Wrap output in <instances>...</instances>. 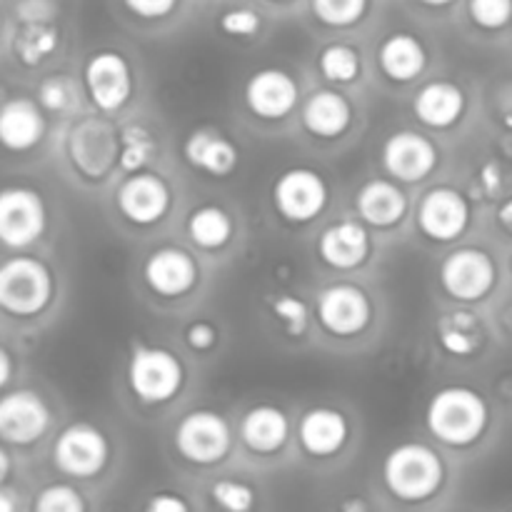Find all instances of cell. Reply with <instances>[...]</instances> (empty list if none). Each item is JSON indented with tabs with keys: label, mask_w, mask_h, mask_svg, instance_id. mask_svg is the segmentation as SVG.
I'll use <instances>...</instances> for the list:
<instances>
[{
	"label": "cell",
	"mask_w": 512,
	"mask_h": 512,
	"mask_svg": "<svg viewBox=\"0 0 512 512\" xmlns=\"http://www.w3.org/2000/svg\"><path fill=\"white\" fill-rule=\"evenodd\" d=\"M168 203L170 195L165 183L148 173L133 175L118 190V208L123 210L125 218L140 225H150L163 218Z\"/></svg>",
	"instance_id": "2e32d148"
},
{
	"label": "cell",
	"mask_w": 512,
	"mask_h": 512,
	"mask_svg": "<svg viewBox=\"0 0 512 512\" xmlns=\"http://www.w3.org/2000/svg\"><path fill=\"white\" fill-rule=\"evenodd\" d=\"M275 208L293 223H308L328 200V188L315 170L293 168L275 183Z\"/></svg>",
	"instance_id": "9c48e42d"
},
{
	"label": "cell",
	"mask_w": 512,
	"mask_h": 512,
	"mask_svg": "<svg viewBox=\"0 0 512 512\" xmlns=\"http://www.w3.org/2000/svg\"><path fill=\"white\" fill-rule=\"evenodd\" d=\"M348 100L333 90H320L305 103L303 123L318 138H335L350 125Z\"/></svg>",
	"instance_id": "d4e9b609"
},
{
	"label": "cell",
	"mask_w": 512,
	"mask_h": 512,
	"mask_svg": "<svg viewBox=\"0 0 512 512\" xmlns=\"http://www.w3.org/2000/svg\"><path fill=\"white\" fill-rule=\"evenodd\" d=\"M245 100H248L250 110L260 118H283L298 103V85L285 70L265 68L248 80Z\"/></svg>",
	"instance_id": "9a60e30c"
},
{
	"label": "cell",
	"mask_w": 512,
	"mask_h": 512,
	"mask_svg": "<svg viewBox=\"0 0 512 512\" xmlns=\"http://www.w3.org/2000/svg\"><path fill=\"white\" fill-rule=\"evenodd\" d=\"M198 270H195L193 258L178 248L155 250L145 263V280L150 288L165 298L188 293L195 285Z\"/></svg>",
	"instance_id": "e0dca14e"
},
{
	"label": "cell",
	"mask_w": 512,
	"mask_h": 512,
	"mask_svg": "<svg viewBox=\"0 0 512 512\" xmlns=\"http://www.w3.org/2000/svg\"><path fill=\"white\" fill-rule=\"evenodd\" d=\"M468 203L453 188H435L423 198L418 210V225L428 238L453 240L468 225Z\"/></svg>",
	"instance_id": "4fadbf2b"
},
{
	"label": "cell",
	"mask_w": 512,
	"mask_h": 512,
	"mask_svg": "<svg viewBox=\"0 0 512 512\" xmlns=\"http://www.w3.org/2000/svg\"><path fill=\"white\" fill-rule=\"evenodd\" d=\"M178 0H125L130 10L140 18H163L175 8Z\"/></svg>",
	"instance_id": "ab89813d"
},
{
	"label": "cell",
	"mask_w": 512,
	"mask_h": 512,
	"mask_svg": "<svg viewBox=\"0 0 512 512\" xmlns=\"http://www.w3.org/2000/svg\"><path fill=\"white\" fill-rule=\"evenodd\" d=\"M440 283L453 298L480 300L495 283V265L488 253L475 248L455 250L440 268Z\"/></svg>",
	"instance_id": "ba28073f"
},
{
	"label": "cell",
	"mask_w": 512,
	"mask_h": 512,
	"mask_svg": "<svg viewBox=\"0 0 512 512\" xmlns=\"http://www.w3.org/2000/svg\"><path fill=\"white\" fill-rule=\"evenodd\" d=\"M185 340L193 350H208L215 345V328L210 323H193L185 333Z\"/></svg>",
	"instance_id": "60d3db41"
},
{
	"label": "cell",
	"mask_w": 512,
	"mask_h": 512,
	"mask_svg": "<svg viewBox=\"0 0 512 512\" xmlns=\"http://www.w3.org/2000/svg\"><path fill=\"white\" fill-rule=\"evenodd\" d=\"M55 45H58V33L48 23L25 25L15 40V50L25 65H38L40 60L53 53Z\"/></svg>",
	"instance_id": "f546056e"
},
{
	"label": "cell",
	"mask_w": 512,
	"mask_h": 512,
	"mask_svg": "<svg viewBox=\"0 0 512 512\" xmlns=\"http://www.w3.org/2000/svg\"><path fill=\"white\" fill-rule=\"evenodd\" d=\"M45 230V205L28 188H8L0 195V238L10 248L35 243Z\"/></svg>",
	"instance_id": "52a82bcc"
},
{
	"label": "cell",
	"mask_w": 512,
	"mask_h": 512,
	"mask_svg": "<svg viewBox=\"0 0 512 512\" xmlns=\"http://www.w3.org/2000/svg\"><path fill=\"white\" fill-rule=\"evenodd\" d=\"M488 423V405L470 388H445L430 400L428 428L443 443L470 445L483 435Z\"/></svg>",
	"instance_id": "6da1fadb"
},
{
	"label": "cell",
	"mask_w": 512,
	"mask_h": 512,
	"mask_svg": "<svg viewBox=\"0 0 512 512\" xmlns=\"http://www.w3.org/2000/svg\"><path fill=\"white\" fill-rule=\"evenodd\" d=\"M55 465L73 478H93L105 468L108 443L103 433L88 423H75L60 433L53 448Z\"/></svg>",
	"instance_id": "8992f818"
},
{
	"label": "cell",
	"mask_w": 512,
	"mask_h": 512,
	"mask_svg": "<svg viewBox=\"0 0 512 512\" xmlns=\"http://www.w3.org/2000/svg\"><path fill=\"white\" fill-rule=\"evenodd\" d=\"M0 512H13V495L8 490L0 493Z\"/></svg>",
	"instance_id": "bcb514c9"
},
{
	"label": "cell",
	"mask_w": 512,
	"mask_h": 512,
	"mask_svg": "<svg viewBox=\"0 0 512 512\" xmlns=\"http://www.w3.org/2000/svg\"><path fill=\"white\" fill-rule=\"evenodd\" d=\"M70 153H73L75 165L88 175H103L110 163L118 155V140L110 125L88 120L78 125L70 140Z\"/></svg>",
	"instance_id": "ac0fdd59"
},
{
	"label": "cell",
	"mask_w": 512,
	"mask_h": 512,
	"mask_svg": "<svg viewBox=\"0 0 512 512\" xmlns=\"http://www.w3.org/2000/svg\"><path fill=\"white\" fill-rule=\"evenodd\" d=\"M463 105V90L458 85L438 80V83H428L423 90H418L413 108L415 115L430 128H448L460 118Z\"/></svg>",
	"instance_id": "603a6c76"
},
{
	"label": "cell",
	"mask_w": 512,
	"mask_h": 512,
	"mask_svg": "<svg viewBox=\"0 0 512 512\" xmlns=\"http://www.w3.org/2000/svg\"><path fill=\"white\" fill-rule=\"evenodd\" d=\"M0 365H3V373H0V383H8L10 380V355L5 353L3 350V355H0Z\"/></svg>",
	"instance_id": "f6af8a7d"
},
{
	"label": "cell",
	"mask_w": 512,
	"mask_h": 512,
	"mask_svg": "<svg viewBox=\"0 0 512 512\" xmlns=\"http://www.w3.org/2000/svg\"><path fill=\"white\" fill-rule=\"evenodd\" d=\"M275 315L288 325L290 335H300L305 330V323H308V310L300 303L298 298H290V295H283L280 300H275L273 305Z\"/></svg>",
	"instance_id": "f35d334b"
},
{
	"label": "cell",
	"mask_w": 512,
	"mask_h": 512,
	"mask_svg": "<svg viewBox=\"0 0 512 512\" xmlns=\"http://www.w3.org/2000/svg\"><path fill=\"white\" fill-rule=\"evenodd\" d=\"M348 438V423L330 408L310 410L300 423V443L315 458H328L343 448Z\"/></svg>",
	"instance_id": "d6986e66"
},
{
	"label": "cell",
	"mask_w": 512,
	"mask_h": 512,
	"mask_svg": "<svg viewBox=\"0 0 512 512\" xmlns=\"http://www.w3.org/2000/svg\"><path fill=\"white\" fill-rule=\"evenodd\" d=\"M220 28L228 35H238V38H248V35H255L260 28V18L255 10L248 8H235L228 10V13L220 18Z\"/></svg>",
	"instance_id": "74e56055"
},
{
	"label": "cell",
	"mask_w": 512,
	"mask_h": 512,
	"mask_svg": "<svg viewBox=\"0 0 512 512\" xmlns=\"http://www.w3.org/2000/svg\"><path fill=\"white\" fill-rule=\"evenodd\" d=\"M443 463L438 455L420 443H405L385 458L383 478L390 493L405 503L433 498L443 485Z\"/></svg>",
	"instance_id": "7a4b0ae2"
},
{
	"label": "cell",
	"mask_w": 512,
	"mask_h": 512,
	"mask_svg": "<svg viewBox=\"0 0 512 512\" xmlns=\"http://www.w3.org/2000/svg\"><path fill=\"white\" fill-rule=\"evenodd\" d=\"M288 438V418L278 408L260 405L243 420V440L255 453H275Z\"/></svg>",
	"instance_id": "4316f807"
},
{
	"label": "cell",
	"mask_w": 512,
	"mask_h": 512,
	"mask_svg": "<svg viewBox=\"0 0 512 512\" xmlns=\"http://www.w3.org/2000/svg\"><path fill=\"white\" fill-rule=\"evenodd\" d=\"M128 380L133 393L145 403H165L183 385V368L173 353L163 348H135L128 365Z\"/></svg>",
	"instance_id": "277c9868"
},
{
	"label": "cell",
	"mask_w": 512,
	"mask_h": 512,
	"mask_svg": "<svg viewBox=\"0 0 512 512\" xmlns=\"http://www.w3.org/2000/svg\"><path fill=\"white\" fill-rule=\"evenodd\" d=\"M435 160H438V153L433 143L413 130H400L390 135L383 148V163L388 173L405 183L425 178L435 168Z\"/></svg>",
	"instance_id": "5bb4252c"
},
{
	"label": "cell",
	"mask_w": 512,
	"mask_h": 512,
	"mask_svg": "<svg viewBox=\"0 0 512 512\" xmlns=\"http://www.w3.org/2000/svg\"><path fill=\"white\" fill-rule=\"evenodd\" d=\"M45 123L40 118L38 105L30 100L18 98L8 100L0 113V138H3L5 148L10 150H28L43 138Z\"/></svg>",
	"instance_id": "44dd1931"
},
{
	"label": "cell",
	"mask_w": 512,
	"mask_h": 512,
	"mask_svg": "<svg viewBox=\"0 0 512 512\" xmlns=\"http://www.w3.org/2000/svg\"><path fill=\"white\" fill-rule=\"evenodd\" d=\"M470 15L480 28H503L512 18V0H470Z\"/></svg>",
	"instance_id": "d590c367"
},
{
	"label": "cell",
	"mask_w": 512,
	"mask_h": 512,
	"mask_svg": "<svg viewBox=\"0 0 512 512\" xmlns=\"http://www.w3.org/2000/svg\"><path fill=\"white\" fill-rule=\"evenodd\" d=\"M185 158L190 165L210 175H228L238 163V150L225 135L210 128H200L185 140Z\"/></svg>",
	"instance_id": "ffe728a7"
},
{
	"label": "cell",
	"mask_w": 512,
	"mask_h": 512,
	"mask_svg": "<svg viewBox=\"0 0 512 512\" xmlns=\"http://www.w3.org/2000/svg\"><path fill=\"white\" fill-rule=\"evenodd\" d=\"M85 85L100 110H118L130 98V68L123 55L118 53H95L85 65Z\"/></svg>",
	"instance_id": "8fae6325"
},
{
	"label": "cell",
	"mask_w": 512,
	"mask_h": 512,
	"mask_svg": "<svg viewBox=\"0 0 512 512\" xmlns=\"http://www.w3.org/2000/svg\"><path fill=\"white\" fill-rule=\"evenodd\" d=\"M145 512H190V508L183 498H178V495L160 493V495H155V498L148 500Z\"/></svg>",
	"instance_id": "b9f144b4"
},
{
	"label": "cell",
	"mask_w": 512,
	"mask_h": 512,
	"mask_svg": "<svg viewBox=\"0 0 512 512\" xmlns=\"http://www.w3.org/2000/svg\"><path fill=\"white\" fill-rule=\"evenodd\" d=\"M420 3H425V5H448V3H453V0H420Z\"/></svg>",
	"instance_id": "c3c4849f"
},
{
	"label": "cell",
	"mask_w": 512,
	"mask_h": 512,
	"mask_svg": "<svg viewBox=\"0 0 512 512\" xmlns=\"http://www.w3.org/2000/svg\"><path fill=\"white\" fill-rule=\"evenodd\" d=\"M175 445L190 463L213 465L230 450V428L218 413L195 410L180 420L175 430Z\"/></svg>",
	"instance_id": "5b68a950"
},
{
	"label": "cell",
	"mask_w": 512,
	"mask_h": 512,
	"mask_svg": "<svg viewBox=\"0 0 512 512\" xmlns=\"http://www.w3.org/2000/svg\"><path fill=\"white\" fill-rule=\"evenodd\" d=\"M380 68L398 83L418 78L425 68V48L408 33H395L380 48Z\"/></svg>",
	"instance_id": "484cf974"
},
{
	"label": "cell",
	"mask_w": 512,
	"mask_h": 512,
	"mask_svg": "<svg viewBox=\"0 0 512 512\" xmlns=\"http://www.w3.org/2000/svg\"><path fill=\"white\" fill-rule=\"evenodd\" d=\"M483 180H485V185H488L490 193H495V190L500 188V178L495 175V165H488V168L483 170Z\"/></svg>",
	"instance_id": "7bdbcfd3"
},
{
	"label": "cell",
	"mask_w": 512,
	"mask_h": 512,
	"mask_svg": "<svg viewBox=\"0 0 512 512\" xmlns=\"http://www.w3.org/2000/svg\"><path fill=\"white\" fill-rule=\"evenodd\" d=\"M123 150H120V165L125 170H138L148 163L150 153H153V143H150L148 133H143L140 128H128L120 138Z\"/></svg>",
	"instance_id": "e575fe53"
},
{
	"label": "cell",
	"mask_w": 512,
	"mask_h": 512,
	"mask_svg": "<svg viewBox=\"0 0 512 512\" xmlns=\"http://www.w3.org/2000/svg\"><path fill=\"white\" fill-rule=\"evenodd\" d=\"M368 233L358 223L330 225L320 238V255L328 265L340 270H350L360 265L368 255Z\"/></svg>",
	"instance_id": "7402d4cb"
},
{
	"label": "cell",
	"mask_w": 512,
	"mask_h": 512,
	"mask_svg": "<svg viewBox=\"0 0 512 512\" xmlns=\"http://www.w3.org/2000/svg\"><path fill=\"white\" fill-rule=\"evenodd\" d=\"M188 233L200 248H220V245L228 243L230 233H233V223H230L228 213L215 205H205L198 208L188 220Z\"/></svg>",
	"instance_id": "f1b7e54d"
},
{
	"label": "cell",
	"mask_w": 512,
	"mask_h": 512,
	"mask_svg": "<svg viewBox=\"0 0 512 512\" xmlns=\"http://www.w3.org/2000/svg\"><path fill=\"white\" fill-rule=\"evenodd\" d=\"M318 315L333 335H355L368 325L370 303L355 285H333L318 295Z\"/></svg>",
	"instance_id": "7c38bea8"
},
{
	"label": "cell",
	"mask_w": 512,
	"mask_h": 512,
	"mask_svg": "<svg viewBox=\"0 0 512 512\" xmlns=\"http://www.w3.org/2000/svg\"><path fill=\"white\" fill-rule=\"evenodd\" d=\"M405 195L388 180H373L358 193L360 218L378 228H390L405 215Z\"/></svg>",
	"instance_id": "cb8c5ba5"
},
{
	"label": "cell",
	"mask_w": 512,
	"mask_h": 512,
	"mask_svg": "<svg viewBox=\"0 0 512 512\" xmlns=\"http://www.w3.org/2000/svg\"><path fill=\"white\" fill-rule=\"evenodd\" d=\"M35 512H85V503L70 485H50L35 498Z\"/></svg>",
	"instance_id": "836d02e7"
},
{
	"label": "cell",
	"mask_w": 512,
	"mask_h": 512,
	"mask_svg": "<svg viewBox=\"0 0 512 512\" xmlns=\"http://www.w3.org/2000/svg\"><path fill=\"white\" fill-rule=\"evenodd\" d=\"M53 283L43 263L13 258L0 268V303L8 313L35 315L48 305Z\"/></svg>",
	"instance_id": "3957f363"
},
{
	"label": "cell",
	"mask_w": 512,
	"mask_h": 512,
	"mask_svg": "<svg viewBox=\"0 0 512 512\" xmlns=\"http://www.w3.org/2000/svg\"><path fill=\"white\" fill-rule=\"evenodd\" d=\"M213 500L225 512H250L255 505V493L238 480H218L213 485Z\"/></svg>",
	"instance_id": "d6a6232c"
},
{
	"label": "cell",
	"mask_w": 512,
	"mask_h": 512,
	"mask_svg": "<svg viewBox=\"0 0 512 512\" xmlns=\"http://www.w3.org/2000/svg\"><path fill=\"white\" fill-rule=\"evenodd\" d=\"M438 338L448 353L453 355H470L478 350L483 340L480 323L470 313H450L448 318L440 320Z\"/></svg>",
	"instance_id": "83f0119b"
},
{
	"label": "cell",
	"mask_w": 512,
	"mask_h": 512,
	"mask_svg": "<svg viewBox=\"0 0 512 512\" xmlns=\"http://www.w3.org/2000/svg\"><path fill=\"white\" fill-rule=\"evenodd\" d=\"M368 0H313V10L325 25L345 28L363 18Z\"/></svg>",
	"instance_id": "1f68e13d"
},
{
	"label": "cell",
	"mask_w": 512,
	"mask_h": 512,
	"mask_svg": "<svg viewBox=\"0 0 512 512\" xmlns=\"http://www.w3.org/2000/svg\"><path fill=\"white\" fill-rule=\"evenodd\" d=\"M500 223H503L505 228H508L512 233V200H508V203L500 208Z\"/></svg>",
	"instance_id": "ee69618b"
},
{
	"label": "cell",
	"mask_w": 512,
	"mask_h": 512,
	"mask_svg": "<svg viewBox=\"0 0 512 512\" xmlns=\"http://www.w3.org/2000/svg\"><path fill=\"white\" fill-rule=\"evenodd\" d=\"M38 100L40 105H45L48 110H65L73 103V85L63 75H53V78L43 80L38 88Z\"/></svg>",
	"instance_id": "8d00e7d4"
},
{
	"label": "cell",
	"mask_w": 512,
	"mask_h": 512,
	"mask_svg": "<svg viewBox=\"0 0 512 512\" xmlns=\"http://www.w3.org/2000/svg\"><path fill=\"white\" fill-rule=\"evenodd\" d=\"M50 413L40 395L30 390L8 393L0 403V435L8 443L30 445L48 430Z\"/></svg>",
	"instance_id": "30bf717a"
},
{
	"label": "cell",
	"mask_w": 512,
	"mask_h": 512,
	"mask_svg": "<svg viewBox=\"0 0 512 512\" xmlns=\"http://www.w3.org/2000/svg\"><path fill=\"white\" fill-rule=\"evenodd\" d=\"M320 70H323V75L328 80L350 83L360 70L358 53L353 48H348V45H330L320 55Z\"/></svg>",
	"instance_id": "4dcf8cb0"
},
{
	"label": "cell",
	"mask_w": 512,
	"mask_h": 512,
	"mask_svg": "<svg viewBox=\"0 0 512 512\" xmlns=\"http://www.w3.org/2000/svg\"><path fill=\"white\" fill-rule=\"evenodd\" d=\"M0 463H3V478L8 475V453H0Z\"/></svg>",
	"instance_id": "7dc6e473"
}]
</instances>
